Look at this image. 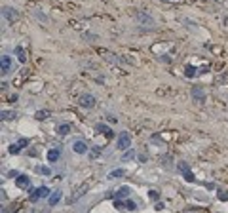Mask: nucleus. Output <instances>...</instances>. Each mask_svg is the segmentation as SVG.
Segmentation results:
<instances>
[{
	"label": "nucleus",
	"mask_w": 228,
	"mask_h": 213,
	"mask_svg": "<svg viewBox=\"0 0 228 213\" xmlns=\"http://www.w3.org/2000/svg\"><path fill=\"white\" fill-rule=\"evenodd\" d=\"M72 148H74V152H78V154L87 152V145L84 143V141H76V143L72 145Z\"/></svg>",
	"instance_id": "obj_9"
},
{
	"label": "nucleus",
	"mask_w": 228,
	"mask_h": 213,
	"mask_svg": "<svg viewBox=\"0 0 228 213\" xmlns=\"http://www.w3.org/2000/svg\"><path fill=\"white\" fill-rule=\"evenodd\" d=\"M19 145H21V147H27V145H29V141H27V139H21V141H19Z\"/></svg>",
	"instance_id": "obj_28"
},
{
	"label": "nucleus",
	"mask_w": 228,
	"mask_h": 213,
	"mask_svg": "<svg viewBox=\"0 0 228 213\" xmlns=\"http://www.w3.org/2000/svg\"><path fill=\"white\" fill-rule=\"evenodd\" d=\"M0 118H2V120H15L17 112L15 110H2V112H0Z\"/></svg>",
	"instance_id": "obj_10"
},
{
	"label": "nucleus",
	"mask_w": 228,
	"mask_h": 213,
	"mask_svg": "<svg viewBox=\"0 0 228 213\" xmlns=\"http://www.w3.org/2000/svg\"><path fill=\"white\" fill-rule=\"evenodd\" d=\"M57 158H59V150L57 148H51L50 152H48V160H50V162H57Z\"/></svg>",
	"instance_id": "obj_12"
},
{
	"label": "nucleus",
	"mask_w": 228,
	"mask_h": 213,
	"mask_svg": "<svg viewBox=\"0 0 228 213\" xmlns=\"http://www.w3.org/2000/svg\"><path fill=\"white\" fill-rule=\"evenodd\" d=\"M36 173H40V175H50L51 171H50V167H44V166H38V167H36Z\"/></svg>",
	"instance_id": "obj_16"
},
{
	"label": "nucleus",
	"mask_w": 228,
	"mask_h": 213,
	"mask_svg": "<svg viewBox=\"0 0 228 213\" xmlns=\"http://www.w3.org/2000/svg\"><path fill=\"white\" fill-rule=\"evenodd\" d=\"M185 177H186V181H194V177H192V173L188 171V173H185Z\"/></svg>",
	"instance_id": "obj_26"
},
{
	"label": "nucleus",
	"mask_w": 228,
	"mask_h": 213,
	"mask_svg": "<svg viewBox=\"0 0 228 213\" xmlns=\"http://www.w3.org/2000/svg\"><path fill=\"white\" fill-rule=\"evenodd\" d=\"M15 183H17V186H21V189H23V186L29 185V177H27V175H19V177L15 179Z\"/></svg>",
	"instance_id": "obj_11"
},
{
	"label": "nucleus",
	"mask_w": 228,
	"mask_h": 213,
	"mask_svg": "<svg viewBox=\"0 0 228 213\" xmlns=\"http://www.w3.org/2000/svg\"><path fill=\"white\" fill-rule=\"evenodd\" d=\"M0 67H2V73H10L12 69V57L10 55H2V59H0Z\"/></svg>",
	"instance_id": "obj_8"
},
{
	"label": "nucleus",
	"mask_w": 228,
	"mask_h": 213,
	"mask_svg": "<svg viewBox=\"0 0 228 213\" xmlns=\"http://www.w3.org/2000/svg\"><path fill=\"white\" fill-rule=\"evenodd\" d=\"M97 129H99V131H105V133H107L108 137H112V131H110L108 128H105V126H97Z\"/></svg>",
	"instance_id": "obj_21"
},
{
	"label": "nucleus",
	"mask_w": 228,
	"mask_h": 213,
	"mask_svg": "<svg viewBox=\"0 0 228 213\" xmlns=\"http://www.w3.org/2000/svg\"><path fill=\"white\" fill-rule=\"evenodd\" d=\"M48 194H50V190L46 189V186H40V189H36L31 194V202H36L38 198H44V196H48Z\"/></svg>",
	"instance_id": "obj_6"
},
{
	"label": "nucleus",
	"mask_w": 228,
	"mask_h": 213,
	"mask_svg": "<svg viewBox=\"0 0 228 213\" xmlns=\"http://www.w3.org/2000/svg\"><path fill=\"white\" fill-rule=\"evenodd\" d=\"M59 135H67L68 131H71V126H68V124H63V126H59Z\"/></svg>",
	"instance_id": "obj_15"
},
{
	"label": "nucleus",
	"mask_w": 228,
	"mask_h": 213,
	"mask_svg": "<svg viewBox=\"0 0 228 213\" xmlns=\"http://www.w3.org/2000/svg\"><path fill=\"white\" fill-rule=\"evenodd\" d=\"M127 194H129V189H127V186H124V189H120V190L116 192V196L122 198V196H127Z\"/></svg>",
	"instance_id": "obj_19"
},
{
	"label": "nucleus",
	"mask_w": 228,
	"mask_h": 213,
	"mask_svg": "<svg viewBox=\"0 0 228 213\" xmlns=\"http://www.w3.org/2000/svg\"><path fill=\"white\" fill-rule=\"evenodd\" d=\"M179 170H181V173H188V166L186 164H179Z\"/></svg>",
	"instance_id": "obj_24"
},
{
	"label": "nucleus",
	"mask_w": 228,
	"mask_h": 213,
	"mask_svg": "<svg viewBox=\"0 0 228 213\" xmlns=\"http://www.w3.org/2000/svg\"><path fill=\"white\" fill-rule=\"evenodd\" d=\"M135 21L143 27V29H152L154 27V19H152V15H148V13H145V12H139L137 15H135Z\"/></svg>",
	"instance_id": "obj_1"
},
{
	"label": "nucleus",
	"mask_w": 228,
	"mask_h": 213,
	"mask_svg": "<svg viewBox=\"0 0 228 213\" xmlns=\"http://www.w3.org/2000/svg\"><path fill=\"white\" fill-rule=\"evenodd\" d=\"M150 198H152V200L158 198V192H156V190H150Z\"/></svg>",
	"instance_id": "obj_27"
},
{
	"label": "nucleus",
	"mask_w": 228,
	"mask_h": 213,
	"mask_svg": "<svg viewBox=\"0 0 228 213\" xmlns=\"http://www.w3.org/2000/svg\"><path fill=\"white\" fill-rule=\"evenodd\" d=\"M15 51H17V55H19V61H21V63H25V53H23V50H21V48H17Z\"/></svg>",
	"instance_id": "obj_22"
},
{
	"label": "nucleus",
	"mask_w": 228,
	"mask_h": 213,
	"mask_svg": "<svg viewBox=\"0 0 228 213\" xmlns=\"http://www.w3.org/2000/svg\"><path fill=\"white\" fill-rule=\"evenodd\" d=\"M118 148L120 150H126V148H129V145H131V135L127 131H124V133H120V137H118Z\"/></svg>",
	"instance_id": "obj_3"
},
{
	"label": "nucleus",
	"mask_w": 228,
	"mask_h": 213,
	"mask_svg": "<svg viewBox=\"0 0 228 213\" xmlns=\"http://www.w3.org/2000/svg\"><path fill=\"white\" fill-rule=\"evenodd\" d=\"M93 105H95V97L91 93H84L80 97V106H84V109H91Z\"/></svg>",
	"instance_id": "obj_4"
},
{
	"label": "nucleus",
	"mask_w": 228,
	"mask_h": 213,
	"mask_svg": "<svg viewBox=\"0 0 228 213\" xmlns=\"http://www.w3.org/2000/svg\"><path fill=\"white\" fill-rule=\"evenodd\" d=\"M59 200H61V192H59V190H55V192L50 196V206H55V204H57Z\"/></svg>",
	"instance_id": "obj_13"
},
{
	"label": "nucleus",
	"mask_w": 228,
	"mask_h": 213,
	"mask_svg": "<svg viewBox=\"0 0 228 213\" xmlns=\"http://www.w3.org/2000/svg\"><path fill=\"white\" fill-rule=\"evenodd\" d=\"M19 150H21V145H12V147H10V152H12V154H17Z\"/></svg>",
	"instance_id": "obj_20"
},
{
	"label": "nucleus",
	"mask_w": 228,
	"mask_h": 213,
	"mask_svg": "<svg viewBox=\"0 0 228 213\" xmlns=\"http://www.w3.org/2000/svg\"><path fill=\"white\" fill-rule=\"evenodd\" d=\"M192 97H194V99L204 101V93H201V90H200V88H194V90H192Z\"/></svg>",
	"instance_id": "obj_14"
},
{
	"label": "nucleus",
	"mask_w": 228,
	"mask_h": 213,
	"mask_svg": "<svg viewBox=\"0 0 228 213\" xmlns=\"http://www.w3.org/2000/svg\"><path fill=\"white\" fill-rule=\"evenodd\" d=\"M126 207H127V209H135V204L129 200V202H126Z\"/></svg>",
	"instance_id": "obj_25"
},
{
	"label": "nucleus",
	"mask_w": 228,
	"mask_h": 213,
	"mask_svg": "<svg viewBox=\"0 0 228 213\" xmlns=\"http://www.w3.org/2000/svg\"><path fill=\"white\" fill-rule=\"evenodd\" d=\"M165 2H167V0H165ZM169 2H179V0H169Z\"/></svg>",
	"instance_id": "obj_29"
},
{
	"label": "nucleus",
	"mask_w": 228,
	"mask_h": 213,
	"mask_svg": "<svg viewBox=\"0 0 228 213\" xmlns=\"http://www.w3.org/2000/svg\"><path fill=\"white\" fill-rule=\"evenodd\" d=\"M87 190H90V183H82L80 186H78V189H74V192H72V196H71V204L72 202H76V200H80L82 196H84V194L87 192Z\"/></svg>",
	"instance_id": "obj_2"
},
{
	"label": "nucleus",
	"mask_w": 228,
	"mask_h": 213,
	"mask_svg": "<svg viewBox=\"0 0 228 213\" xmlns=\"http://www.w3.org/2000/svg\"><path fill=\"white\" fill-rule=\"evenodd\" d=\"M2 15H4V19H8V21H15L19 13H17V10H13V8L4 6V8H2Z\"/></svg>",
	"instance_id": "obj_5"
},
{
	"label": "nucleus",
	"mask_w": 228,
	"mask_h": 213,
	"mask_svg": "<svg viewBox=\"0 0 228 213\" xmlns=\"http://www.w3.org/2000/svg\"><path fill=\"white\" fill-rule=\"evenodd\" d=\"M122 175H124V170H116L110 173V177H122Z\"/></svg>",
	"instance_id": "obj_23"
},
{
	"label": "nucleus",
	"mask_w": 228,
	"mask_h": 213,
	"mask_svg": "<svg viewBox=\"0 0 228 213\" xmlns=\"http://www.w3.org/2000/svg\"><path fill=\"white\" fill-rule=\"evenodd\" d=\"M34 17H36V19H38V21H42V23H48V17H46V15H44L42 12H34Z\"/></svg>",
	"instance_id": "obj_17"
},
{
	"label": "nucleus",
	"mask_w": 228,
	"mask_h": 213,
	"mask_svg": "<svg viewBox=\"0 0 228 213\" xmlns=\"http://www.w3.org/2000/svg\"><path fill=\"white\" fill-rule=\"evenodd\" d=\"M48 116H50L48 110H38L36 112V120H44V118H48Z\"/></svg>",
	"instance_id": "obj_18"
},
{
	"label": "nucleus",
	"mask_w": 228,
	"mask_h": 213,
	"mask_svg": "<svg viewBox=\"0 0 228 213\" xmlns=\"http://www.w3.org/2000/svg\"><path fill=\"white\" fill-rule=\"evenodd\" d=\"M101 51V55H105L107 59H110V63H116V65H120V63H124V59L122 57H118V55H114V53H110V51H107V50H99Z\"/></svg>",
	"instance_id": "obj_7"
}]
</instances>
